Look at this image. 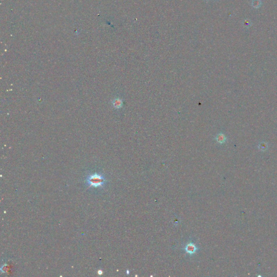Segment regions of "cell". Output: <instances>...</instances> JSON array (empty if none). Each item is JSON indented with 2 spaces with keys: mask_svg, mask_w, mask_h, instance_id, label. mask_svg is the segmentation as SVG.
<instances>
[{
  "mask_svg": "<svg viewBox=\"0 0 277 277\" xmlns=\"http://www.w3.org/2000/svg\"><path fill=\"white\" fill-rule=\"evenodd\" d=\"M87 183L88 185L94 187L103 186L105 180L103 176L98 174L91 175L87 178Z\"/></svg>",
  "mask_w": 277,
  "mask_h": 277,
  "instance_id": "obj_1",
  "label": "cell"
},
{
  "mask_svg": "<svg viewBox=\"0 0 277 277\" xmlns=\"http://www.w3.org/2000/svg\"><path fill=\"white\" fill-rule=\"evenodd\" d=\"M184 250L186 253L192 255L199 250V248L193 242L190 241L186 244L185 246L184 247Z\"/></svg>",
  "mask_w": 277,
  "mask_h": 277,
  "instance_id": "obj_2",
  "label": "cell"
},
{
  "mask_svg": "<svg viewBox=\"0 0 277 277\" xmlns=\"http://www.w3.org/2000/svg\"><path fill=\"white\" fill-rule=\"evenodd\" d=\"M216 141L219 143V144H223L224 142H226V137L223 133H219L216 135Z\"/></svg>",
  "mask_w": 277,
  "mask_h": 277,
  "instance_id": "obj_3",
  "label": "cell"
},
{
  "mask_svg": "<svg viewBox=\"0 0 277 277\" xmlns=\"http://www.w3.org/2000/svg\"><path fill=\"white\" fill-rule=\"evenodd\" d=\"M268 144L266 142H261L258 145V148L261 151H265L268 148Z\"/></svg>",
  "mask_w": 277,
  "mask_h": 277,
  "instance_id": "obj_4",
  "label": "cell"
},
{
  "mask_svg": "<svg viewBox=\"0 0 277 277\" xmlns=\"http://www.w3.org/2000/svg\"><path fill=\"white\" fill-rule=\"evenodd\" d=\"M122 105V101L120 99H115L113 101V106L114 107L117 108H119L121 107Z\"/></svg>",
  "mask_w": 277,
  "mask_h": 277,
  "instance_id": "obj_5",
  "label": "cell"
}]
</instances>
